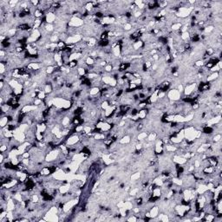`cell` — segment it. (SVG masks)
I'll list each match as a JSON object with an SVG mask.
<instances>
[{
    "mask_svg": "<svg viewBox=\"0 0 222 222\" xmlns=\"http://www.w3.org/2000/svg\"><path fill=\"white\" fill-rule=\"evenodd\" d=\"M8 123H9V120H8L7 115H5V116L1 117V119H0V125H1V128H5V127H6Z\"/></svg>",
    "mask_w": 222,
    "mask_h": 222,
    "instance_id": "1",
    "label": "cell"
}]
</instances>
